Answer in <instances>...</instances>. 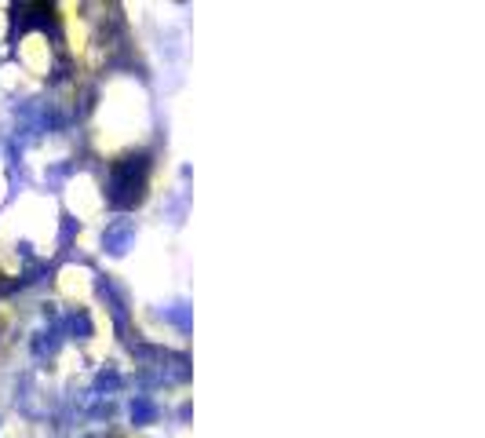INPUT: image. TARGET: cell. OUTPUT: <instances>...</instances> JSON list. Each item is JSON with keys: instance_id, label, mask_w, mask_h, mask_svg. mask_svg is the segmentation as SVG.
Returning <instances> with one entry per match:
<instances>
[]
</instances>
